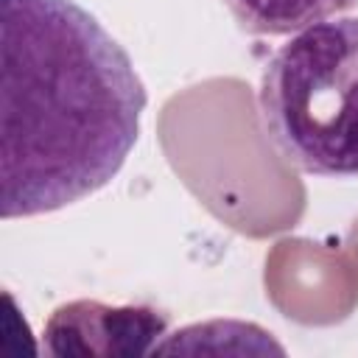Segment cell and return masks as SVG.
Returning <instances> with one entry per match:
<instances>
[{"mask_svg":"<svg viewBox=\"0 0 358 358\" xmlns=\"http://www.w3.org/2000/svg\"><path fill=\"white\" fill-rule=\"evenodd\" d=\"M168 330V316L151 305H106L98 299H73L59 305L42 327V352L131 358L148 355Z\"/></svg>","mask_w":358,"mask_h":358,"instance_id":"3","label":"cell"},{"mask_svg":"<svg viewBox=\"0 0 358 358\" xmlns=\"http://www.w3.org/2000/svg\"><path fill=\"white\" fill-rule=\"evenodd\" d=\"M224 6L241 31L257 36H285L333 20L358 6V0H224Z\"/></svg>","mask_w":358,"mask_h":358,"instance_id":"4","label":"cell"},{"mask_svg":"<svg viewBox=\"0 0 358 358\" xmlns=\"http://www.w3.org/2000/svg\"><path fill=\"white\" fill-rule=\"evenodd\" d=\"M145 84L76 0H0V215L56 213L106 187L140 137Z\"/></svg>","mask_w":358,"mask_h":358,"instance_id":"1","label":"cell"},{"mask_svg":"<svg viewBox=\"0 0 358 358\" xmlns=\"http://www.w3.org/2000/svg\"><path fill=\"white\" fill-rule=\"evenodd\" d=\"M260 129L302 173L358 176V17L294 34L260 73Z\"/></svg>","mask_w":358,"mask_h":358,"instance_id":"2","label":"cell"}]
</instances>
